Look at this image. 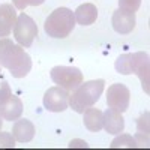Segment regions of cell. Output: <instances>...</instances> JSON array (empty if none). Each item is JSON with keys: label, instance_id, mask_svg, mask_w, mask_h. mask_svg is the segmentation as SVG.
I'll use <instances>...</instances> for the list:
<instances>
[{"label": "cell", "instance_id": "obj_10", "mask_svg": "<svg viewBox=\"0 0 150 150\" xmlns=\"http://www.w3.org/2000/svg\"><path fill=\"white\" fill-rule=\"evenodd\" d=\"M17 21V12L11 3L0 5V38H6L11 35Z\"/></svg>", "mask_w": 150, "mask_h": 150}, {"label": "cell", "instance_id": "obj_20", "mask_svg": "<svg viewBox=\"0 0 150 150\" xmlns=\"http://www.w3.org/2000/svg\"><path fill=\"white\" fill-rule=\"evenodd\" d=\"M11 96H12V92L8 81H2V84H0V105L5 104Z\"/></svg>", "mask_w": 150, "mask_h": 150}, {"label": "cell", "instance_id": "obj_15", "mask_svg": "<svg viewBox=\"0 0 150 150\" xmlns=\"http://www.w3.org/2000/svg\"><path fill=\"white\" fill-rule=\"evenodd\" d=\"M83 122L84 126L90 132H99L102 129V122H104V112L99 108L89 107L83 112Z\"/></svg>", "mask_w": 150, "mask_h": 150}, {"label": "cell", "instance_id": "obj_11", "mask_svg": "<svg viewBox=\"0 0 150 150\" xmlns=\"http://www.w3.org/2000/svg\"><path fill=\"white\" fill-rule=\"evenodd\" d=\"M102 128L112 135H119L125 129V119L122 116V112L108 108L104 111V122H102Z\"/></svg>", "mask_w": 150, "mask_h": 150}, {"label": "cell", "instance_id": "obj_7", "mask_svg": "<svg viewBox=\"0 0 150 150\" xmlns=\"http://www.w3.org/2000/svg\"><path fill=\"white\" fill-rule=\"evenodd\" d=\"M68 96L69 92L65 89H62L60 86L50 87L44 95V107L45 110L51 111V112H62L65 111L69 104H68Z\"/></svg>", "mask_w": 150, "mask_h": 150}, {"label": "cell", "instance_id": "obj_16", "mask_svg": "<svg viewBox=\"0 0 150 150\" xmlns=\"http://www.w3.org/2000/svg\"><path fill=\"white\" fill-rule=\"evenodd\" d=\"M116 71L122 75H131L132 74V69H134V56L126 53V54H122L117 57L116 60Z\"/></svg>", "mask_w": 150, "mask_h": 150}, {"label": "cell", "instance_id": "obj_17", "mask_svg": "<svg viewBox=\"0 0 150 150\" xmlns=\"http://www.w3.org/2000/svg\"><path fill=\"white\" fill-rule=\"evenodd\" d=\"M111 149H134L137 147V143H135V138L132 135H128V134H120L117 138H114L110 144Z\"/></svg>", "mask_w": 150, "mask_h": 150}, {"label": "cell", "instance_id": "obj_4", "mask_svg": "<svg viewBox=\"0 0 150 150\" xmlns=\"http://www.w3.org/2000/svg\"><path fill=\"white\" fill-rule=\"evenodd\" d=\"M51 80L66 92H72L84 81L83 72L74 66H54L51 69Z\"/></svg>", "mask_w": 150, "mask_h": 150}, {"label": "cell", "instance_id": "obj_13", "mask_svg": "<svg viewBox=\"0 0 150 150\" xmlns=\"http://www.w3.org/2000/svg\"><path fill=\"white\" fill-rule=\"evenodd\" d=\"M12 135L18 143H29L35 137V125L27 119H18L12 126Z\"/></svg>", "mask_w": 150, "mask_h": 150}, {"label": "cell", "instance_id": "obj_1", "mask_svg": "<svg viewBox=\"0 0 150 150\" xmlns=\"http://www.w3.org/2000/svg\"><path fill=\"white\" fill-rule=\"evenodd\" d=\"M0 66L6 68L14 78H24L32 69V59L21 45L0 38Z\"/></svg>", "mask_w": 150, "mask_h": 150}, {"label": "cell", "instance_id": "obj_5", "mask_svg": "<svg viewBox=\"0 0 150 150\" xmlns=\"http://www.w3.org/2000/svg\"><path fill=\"white\" fill-rule=\"evenodd\" d=\"M14 32V38L15 41L21 45V47H30L35 41V38L38 36V26L36 23L27 15V14H20L17 17L15 26L12 29Z\"/></svg>", "mask_w": 150, "mask_h": 150}, {"label": "cell", "instance_id": "obj_25", "mask_svg": "<svg viewBox=\"0 0 150 150\" xmlns=\"http://www.w3.org/2000/svg\"><path fill=\"white\" fill-rule=\"evenodd\" d=\"M44 2H45V0H32L30 6H39V5H42Z\"/></svg>", "mask_w": 150, "mask_h": 150}, {"label": "cell", "instance_id": "obj_2", "mask_svg": "<svg viewBox=\"0 0 150 150\" xmlns=\"http://www.w3.org/2000/svg\"><path fill=\"white\" fill-rule=\"evenodd\" d=\"M105 87L104 80H92V81H83L77 89L72 90L68 96V104L75 112H83L89 108L93 107L99 98H101L102 92Z\"/></svg>", "mask_w": 150, "mask_h": 150}, {"label": "cell", "instance_id": "obj_9", "mask_svg": "<svg viewBox=\"0 0 150 150\" xmlns=\"http://www.w3.org/2000/svg\"><path fill=\"white\" fill-rule=\"evenodd\" d=\"M134 69H132V74L138 75V78L141 81V86H143V90L146 93L150 92V66H149V56L147 53L144 51H138V53H134Z\"/></svg>", "mask_w": 150, "mask_h": 150}, {"label": "cell", "instance_id": "obj_8", "mask_svg": "<svg viewBox=\"0 0 150 150\" xmlns=\"http://www.w3.org/2000/svg\"><path fill=\"white\" fill-rule=\"evenodd\" d=\"M135 12H128V11H123V9H117L114 11L111 18V24H112V29L114 32H117L119 35H128L135 29Z\"/></svg>", "mask_w": 150, "mask_h": 150}, {"label": "cell", "instance_id": "obj_24", "mask_svg": "<svg viewBox=\"0 0 150 150\" xmlns=\"http://www.w3.org/2000/svg\"><path fill=\"white\" fill-rule=\"evenodd\" d=\"M69 147H87V143L86 141H83V140H72L71 143H69Z\"/></svg>", "mask_w": 150, "mask_h": 150}, {"label": "cell", "instance_id": "obj_14", "mask_svg": "<svg viewBox=\"0 0 150 150\" xmlns=\"http://www.w3.org/2000/svg\"><path fill=\"white\" fill-rule=\"evenodd\" d=\"M75 23L80 26H90L98 18V8L93 3H83L74 12Z\"/></svg>", "mask_w": 150, "mask_h": 150}, {"label": "cell", "instance_id": "obj_3", "mask_svg": "<svg viewBox=\"0 0 150 150\" xmlns=\"http://www.w3.org/2000/svg\"><path fill=\"white\" fill-rule=\"evenodd\" d=\"M75 15L68 8H57L48 15L44 24V30L48 36L56 39L68 38L75 29Z\"/></svg>", "mask_w": 150, "mask_h": 150}, {"label": "cell", "instance_id": "obj_12", "mask_svg": "<svg viewBox=\"0 0 150 150\" xmlns=\"http://www.w3.org/2000/svg\"><path fill=\"white\" fill-rule=\"evenodd\" d=\"M21 114H23V102L15 95H12L5 104L0 105V116L3 120L15 122L21 117Z\"/></svg>", "mask_w": 150, "mask_h": 150}, {"label": "cell", "instance_id": "obj_26", "mask_svg": "<svg viewBox=\"0 0 150 150\" xmlns=\"http://www.w3.org/2000/svg\"><path fill=\"white\" fill-rule=\"evenodd\" d=\"M2 126H3V119H2V116H0V131H2Z\"/></svg>", "mask_w": 150, "mask_h": 150}, {"label": "cell", "instance_id": "obj_18", "mask_svg": "<svg viewBox=\"0 0 150 150\" xmlns=\"http://www.w3.org/2000/svg\"><path fill=\"white\" fill-rule=\"evenodd\" d=\"M15 147V138L11 132H2L0 131V149H14Z\"/></svg>", "mask_w": 150, "mask_h": 150}, {"label": "cell", "instance_id": "obj_21", "mask_svg": "<svg viewBox=\"0 0 150 150\" xmlns=\"http://www.w3.org/2000/svg\"><path fill=\"white\" fill-rule=\"evenodd\" d=\"M135 143L137 147H149V132H137L135 134Z\"/></svg>", "mask_w": 150, "mask_h": 150}, {"label": "cell", "instance_id": "obj_22", "mask_svg": "<svg viewBox=\"0 0 150 150\" xmlns=\"http://www.w3.org/2000/svg\"><path fill=\"white\" fill-rule=\"evenodd\" d=\"M137 128H138V132H149V112H144L137 120Z\"/></svg>", "mask_w": 150, "mask_h": 150}, {"label": "cell", "instance_id": "obj_19", "mask_svg": "<svg viewBox=\"0 0 150 150\" xmlns=\"http://www.w3.org/2000/svg\"><path fill=\"white\" fill-rule=\"evenodd\" d=\"M119 9L128 11V12H137L141 6V0H119Z\"/></svg>", "mask_w": 150, "mask_h": 150}, {"label": "cell", "instance_id": "obj_23", "mask_svg": "<svg viewBox=\"0 0 150 150\" xmlns=\"http://www.w3.org/2000/svg\"><path fill=\"white\" fill-rule=\"evenodd\" d=\"M30 2L32 0H12V3H14V6L20 11H24L27 6H30Z\"/></svg>", "mask_w": 150, "mask_h": 150}, {"label": "cell", "instance_id": "obj_6", "mask_svg": "<svg viewBox=\"0 0 150 150\" xmlns=\"http://www.w3.org/2000/svg\"><path fill=\"white\" fill-rule=\"evenodd\" d=\"M129 101H131V92L125 84L116 83L108 87L107 90V104L108 108L116 110L119 112H123L129 108Z\"/></svg>", "mask_w": 150, "mask_h": 150}]
</instances>
